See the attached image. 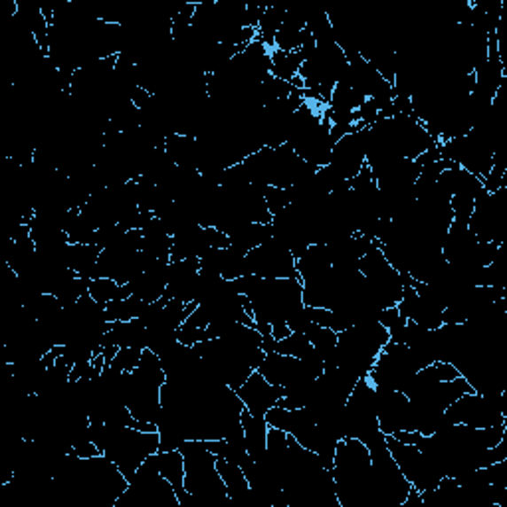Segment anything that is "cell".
<instances>
[{
    "label": "cell",
    "instance_id": "6da1fadb",
    "mask_svg": "<svg viewBox=\"0 0 507 507\" xmlns=\"http://www.w3.org/2000/svg\"><path fill=\"white\" fill-rule=\"evenodd\" d=\"M236 282L240 295L252 303L254 324L261 337L272 335V325L287 324V319L306 308L303 306V284L300 277H268L242 276Z\"/></svg>",
    "mask_w": 507,
    "mask_h": 507
},
{
    "label": "cell",
    "instance_id": "7a4b0ae2",
    "mask_svg": "<svg viewBox=\"0 0 507 507\" xmlns=\"http://www.w3.org/2000/svg\"><path fill=\"white\" fill-rule=\"evenodd\" d=\"M184 458V489L192 495L197 507H228L226 486L218 474L216 456L205 441H187L181 448Z\"/></svg>",
    "mask_w": 507,
    "mask_h": 507
},
{
    "label": "cell",
    "instance_id": "3957f363",
    "mask_svg": "<svg viewBox=\"0 0 507 507\" xmlns=\"http://www.w3.org/2000/svg\"><path fill=\"white\" fill-rule=\"evenodd\" d=\"M167 375L153 351L143 349V357L133 373H127V409L133 418L155 422L160 410V386Z\"/></svg>",
    "mask_w": 507,
    "mask_h": 507
},
{
    "label": "cell",
    "instance_id": "277c9868",
    "mask_svg": "<svg viewBox=\"0 0 507 507\" xmlns=\"http://www.w3.org/2000/svg\"><path fill=\"white\" fill-rule=\"evenodd\" d=\"M345 438H357L370 450L386 446V436L380 433L377 418V394L375 386L367 377L357 380L353 386L343 410Z\"/></svg>",
    "mask_w": 507,
    "mask_h": 507
},
{
    "label": "cell",
    "instance_id": "5b68a950",
    "mask_svg": "<svg viewBox=\"0 0 507 507\" xmlns=\"http://www.w3.org/2000/svg\"><path fill=\"white\" fill-rule=\"evenodd\" d=\"M450 425H466L472 428L500 426L507 420V391L497 394L466 393L446 409Z\"/></svg>",
    "mask_w": 507,
    "mask_h": 507
},
{
    "label": "cell",
    "instance_id": "8992f818",
    "mask_svg": "<svg viewBox=\"0 0 507 507\" xmlns=\"http://www.w3.org/2000/svg\"><path fill=\"white\" fill-rule=\"evenodd\" d=\"M470 232L478 242L505 244L507 230V187L495 192H480L472 210Z\"/></svg>",
    "mask_w": 507,
    "mask_h": 507
},
{
    "label": "cell",
    "instance_id": "52a82bcc",
    "mask_svg": "<svg viewBox=\"0 0 507 507\" xmlns=\"http://www.w3.org/2000/svg\"><path fill=\"white\" fill-rule=\"evenodd\" d=\"M386 448L394 458L396 466L401 468L402 476L407 478L410 481V486L414 489H418L420 494L434 489L438 486V481L442 480L441 472H438L433 466V462L418 450V446L402 444L396 441L394 436H386Z\"/></svg>",
    "mask_w": 507,
    "mask_h": 507
},
{
    "label": "cell",
    "instance_id": "ba28073f",
    "mask_svg": "<svg viewBox=\"0 0 507 507\" xmlns=\"http://www.w3.org/2000/svg\"><path fill=\"white\" fill-rule=\"evenodd\" d=\"M248 272L258 277H268V280H277V277H300L295 269L293 254L287 250L285 244L272 236L258 248L246 254Z\"/></svg>",
    "mask_w": 507,
    "mask_h": 507
},
{
    "label": "cell",
    "instance_id": "9c48e42d",
    "mask_svg": "<svg viewBox=\"0 0 507 507\" xmlns=\"http://www.w3.org/2000/svg\"><path fill=\"white\" fill-rule=\"evenodd\" d=\"M367 149H369V127H363L361 131L345 135L335 143L332 149V160L329 167L345 181H351L353 176L361 173V168L367 165Z\"/></svg>",
    "mask_w": 507,
    "mask_h": 507
},
{
    "label": "cell",
    "instance_id": "30bf717a",
    "mask_svg": "<svg viewBox=\"0 0 507 507\" xmlns=\"http://www.w3.org/2000/svg\"><path fill=\"white\" fill-rule=\"evenodd\" d=\"M377 418L380 433L391 436L399 430H410V401L409 396L393 388H377Z\"/></svg>",
    "mask_w": 507,
    "mask_h": 507
},
{
    "label": "cell",
    "instance_id": "8fae6325",
    "mask_svg": "<svg viewBox=\"0 0 507 507\" xmlns=\"http://www.w3.org/2000/svg\"><path fill=\"white\" fill-rule=\"evenodd\" d=\"M199 277H200L199 258L171 261V264H168V280L163 298L179 303L197 301Z\"/></svg>",
    "mask_w": 507,
    "mask_h": 507
},
{
    "label": "cell",
    "instance_id": "7c38bea8",
    "mask_svg": "<svg viewBox=\"0 0 507 507\" xmlns=\"http://www.w3.org/2000/svg\"><path fill=\"white\" fill-rule=\"evenodd\" d=\"M236 394L240 396L244 409L250 414L264 418L266 412L276 407L277 401L284 396V388L269 385L268 380L261 377L260 370H254V373L246 378V383L236 391Z\"/></svg>",
    "mask_w": 507,
    "mask_h": 507
},
{
    "label": "cell",
    "instance_id": "4fadbf2b",
    "mask_svg": "<svg viewBox=\"0 0 507 507\" xmlns=\"http://www.w3.org/2000/svg\"><path fill=\"white\" fill-rule=\"evenodd\" d=\"M396 309L401 311V316L404 319L412 321V324H417L425 329H438L441 325H444L442 311L428 306L426 301H422L414 287H404L402 298L396 303Z\"/></svg>",
    "mask_w": 507,
    "mask_h": 507
},
{
    "label": "cell",
    "instance_id": "5bb4252c",
    "mask_svg": "<svg viewBox=\"0 0 507 507\" xmlns=\"http://www.w3.org/2000/svg\"><path fill=\"white\" fill-rule=\"evenodd\" d=\"M210 248L208 238V226L192 224L184 230L176 232L173 236V248H171V261L189 260V258H200L202 254Z\"/></svg>",
    "mask_w": 507,
    "mask_h": 507
},
{
    "label": "cell",
    "instance_id": "9a60e30c",
    "mask_svg": "<svg viewBox=\"0 0 507 507\" xmlns=\"http://www.w3.org/2000/svg\"><path fill=\"white\" fill-rule=\"evenodd\" d=\"M308 36H309V32L306 30V19H303V12L287 8L282 28L277 30L274 36V48L282 50V52H300Z\"/></svg>",
    "mask_w": 507,
    "mask_h": 507
},
{
    "label": "cell",
    "instance_id": "2e32d148",
    "mask_svg": "<svg viewBox=\"0 0 507 507\" xmlns=\"http://www.w3.org/2000/svg\"><path fill=\"white\" fill-rule=\"evenodd\" d=\"M165 151L175 160L176 167L181 168H192L199 171V159H200V147L199 139L191 137V135H179L175 133L165 141Z\"/></svg>",
    "mask_w": 507,
    "mask_h": 507
},
{
    "label": "cell",
    "instance_id": "e0dca14e",
    "mask_svg": "<svg viewBox=\"0 0 507 507\" xmlns=\"http://www.w3.org/2000/svg\"><path fill=\"white\" fill-rule=\"evenodd\" d=\"M332 268V254L327 244H311L301 256L295 260V269L301 282L314 280V277L325 274Z\"/></svg>",
    "mask_w": 507,
    "mask_h": 507
},
{
    "label": "cell",
    "instance_id": "ac0fdd59",
    "mask_svg": "<svg viewBox=\"0 0 507 507\" xmlns=\"http://www.w3.org/2000/svg\"><path fill=\"white\" fill-rule=\"evenodd\" d=\"M242 430L244 441H246V450L254 460H261L266 456L268 446V422L261 417H254L246 409L242 410Z\"/></svg>",
    "mask_w": 507,
    "mask_h": 507
},
{
    "label": "cell",
    "instance_id": "d6986e66",
    "mask_svg": "<svg viewBox=\"0 0 507 507\" xmlns=\"http://www.w3.org/2000/svg\"><path fill=\"white\" fill-rule=\"evenodd\" d=\"M101 250L96 244H70L66 254V266L86 280H94Z\"/></svg>",
    "mask_w": 507,
    "mask_h": 507
},
{
    "label": "cell",
    "instance_id": "ffe728a7",
    "mask_svg": "<svg viewBox=\"0 0 507 507\" xmlns=\"http://www.w3.org/2000/svg\"><path fill=\"white\" fill-rule=\"evenodd\" d=\"M159 458V470L163 478L175 488L176 497H179L181 505L189 500V492L184 489V458L181 450H168V452H157Z\"/></svg>",
    "mask_w": 507,
    "mask_h": 507
},
{
    "label": "cell",
    "instance_id": "44dd1931",
    "mask_svg": "<svg viewBox=\"0 0 507 507\" xmlns=\"http://www.w3.org/2000/svg\"><path fill=\"white\" fill-rule=\"evenodd\" d=\"M274 230H272V222L269 224H258V222H248L242 224L238 228L228 234L230 238V246L234 250H238L242 254H248L250 250L258 248L260 244H264L268 238H272Z\"/></svg>",
    "mask_w": 507,
    "mask_h": 507
},
{
    "label": "cell",
    "instance_id": "7402d4cb",
    "mask_svg": "<svg viewBox=\"0 0 507 507\" xmlns=\"http://www.w3.org/2000/svg\"><path fill=\"white\" fill-rule=\"evenodd\" d=\"M216 468H218V474H221L224 481L230 502L240 500V497L250 494L252 488L248 484V478L244 476V472L238 464H232L224 458H216Z\"/></svg>",
    "mask_w": 507,
    "mask_h": 507
},
{
    "label": "cell",
    "instance_id": "603a6c76",
    "mask_svg": "<svg viewBox=\"0 0 507 507\" xmlns=\"http://www.w3.org/2000/svg\"><path fill=\"white\" fill-rule=\"evenodd\" d=\"M64 230L70 244H94L98 228L82 213V208H72L67 210Z\"/></svg>",
    "mask_w": 507,
    "mask_h": 507
},
{
    "label": "cell",
    "instance_id": "cb8c5ba5",
    "mask_svg": "<svg viewBox=\"0 0 507 507\" xmlns=\"http://www.w3.org/2000/svg\"><path fill=\"white\" fill-rule=\"evenodd\" d=\"M149 303L143 301L137 295H129V298L123 300H113L105 306V319L109 324H115V321H131V319H141L145 314Z\"/></svg>",
    "mask_w": 507,
    "mask_h": 507
},
{
    "label": "cell",
    "instance_id": "d4e9b609",
    "mask_svg": "<svg viewBox=\"0 0 507 507\" xmlns=\"http://www.w3.org/2000/svg\"><path fill=\"white\" fill-rule=\"evenodd\" d=\"M272 58V75L277 80L292 83L300 75L303 58L300 52H282V50H269Z\"/></svg>",
    "mask_w": 507,
    "mask_h": 507
},
{
    "label": "cell",
    "instance_id": "484cf974",
    "mask_svg": "<svg viewBox=\"0 0 507 507\" xmlns=\"http://www.w3.org/2000/svg\"><path fill=\"white\" fill-rule=\"evenodd\" d=\"M285 11L287 8H282V6H268L266 12L261 14V19L258 22L256 40H260L261 44L269 50H274V36H276V32L282 28Z\"/></svg>",
    "mask_w": 507,
    "mask_h": 507
},
{
    "label": "cell",
    "instance_id": "4316f807",
    "mask_svg": "<svg viewBox=\"0 0 507 507\" xmlns=\"http://www.w3.org/2000/svg\"><path fill=\"white\" fill-rule=\"evenodd\" d=\"M88 293L98 303H101V306H107V303L113 300L129 298L131 290H129V285H120L115 280H112V277H94V280H90Z\"/></svg>",
    "mask_w": 507,
    "mask_h": 507
},
{
    "label": "cell",
    "instance_id": "83f0119b",
    "mask_svg": "<svg viewBox=\"0 0 507 507\" xmlns=\"http://www.w3.org/2000/svg\"><path fill=\"white\" fill-rule=\"evenodd\" d=\"M22 308L28 311L30 317H34L36 321H44L54 317L58 311H62V303L58 301V298L52 293H38Z\"/></svg>",
    "mask_w": 507,
    "mask_h": 507
},
{
    "label": "cell",
    "instance_id": "f1b7e54d",
    "mask_svg": "<svg viewBox=\"0 0 507 507\" xmlns=\"http://www.w3.org/2000/svg\"><path fill=\"white\" fill-rule=\"evenodd\" d=\"M306 335H308L309 343L314 345V349L319 353V357L324 359V363H325V359H327L329 355H332V353L335 351V347H337V333L333 332V329L319 327V325H316V324H311V325L308 327Z\"/></svg>",
    "mask_w": 507,
    "mask_h": 507
},
{
    "label": "cell",
    "instance_id": "f546056e",
    "mask_svg": "<svg viewBox=\"0 0 507 507\" xmlns=\"http://www.w3.org/2000/svg\"><path fill=\"white\" fill-rule=\"evenodd\" d=\"M314 349V345L309 343L306 333H290L282 341H276V349L274 353H282V355H290V357H306V355Z\"/></svg>",
    "mask_w": 507,
    "mask_h": 507
},
{
    "label": "cell",
    "instance_id": "4dcf8cb0",
    "mask_svg": "<svg viewBox=\"0 0 507 507\" xmlns=\"http://www.w3.org/2000/svg\"><path fill=\"white\" fill-rule=\"evenodd\" d=\"M378 324L386 329L388 335H391V341L402 343V335H404V329H407L409 321L401 316V311L396 309V306L380 311Z\"/></svg>",
    "mask_w": 507,
    "mask_h": 507
},
{
    "label": "cell",
    "instance_id": "1f68e13d",
    "mask_svg": "<svg viewBox=\"0 0 507 507\" xmlns=\"http://www.w3.org/2000/svg\"><path fill=\"white\" fill-rule=\"evenodd\" d=\"M141 357H143V349L121 347L112 359V363H109V367L117 370V373H133V370L137 369Z\"/></svg>",
    "mask_w": 507,
    "mask_h": 507
},
{
    "label": "cell",
    "instance_id": "d6a6232c",
    "mask_svg": "<svg viewBox=\"0 0 507 507\" xmlns=\"http://www.w3.org/2000/svg\"><path fill=\"white\" fill-rule=\"evenodd\" d=\"M264 199H266V205L269 214L276 216L280 214L285 207L292 205V194L290 189H280V187H268L264 191Z\"/></svg>",
    "mask_w": 507,
    "mask_h": 507
},
{
    "label": "cell",
    "instance_id": "836d02e7",
    "mask_svg": "<svg viewBox=\"0 0 507 507\" xmlns=\"http://www.w3.org/2000/svg\"><path fill=\"white\" fill-rule=\"evenodd\" d=\"M176 339H179V343L183 345H199L202 341H208V335H207V329L183 324L179 333H176Z\"/></svg>",
    "mask_w": 507,
    "mask_h": 507
}]
</instances>
